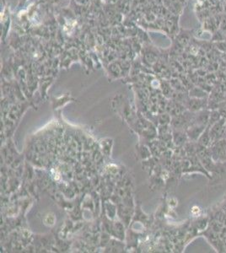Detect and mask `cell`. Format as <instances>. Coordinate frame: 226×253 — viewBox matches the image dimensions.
<instances>
[{
  "label": "cell",
  "instance_id": "1",
  "mask_svg": "<svg viewBox=\"0 0 226 253\" xmlns=\"http://www.w3.org/2000/svg\"><path fill=\"white\" fill-rule=\"evenodd\" d=\"M199 212H200V209H199V208H198V207H197V206H194L193 208H192V214H197Z\"/></svg>",
  "mask_w": 226,
  "mask_h": 253
}]
</instances>
